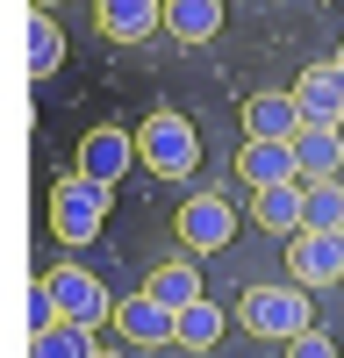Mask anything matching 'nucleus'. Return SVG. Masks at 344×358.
Wrapping results in <instances>:
<instances>
[{"instance_id":"f257e3e1","label":"nucleus","mask_w":344,"mask_h":358,"mask_svg":"<svg viewBox=\"0 0 344 358\" xmlns=\"http://www.w3.org/2000/svg\"><path fill=\"white\" fill-rule=\"evenodd\" d=\"M237 322H244L251 337H266V344L301 337V330H308V287H301V280H287V287H251L244 301H237Z\"/></svg>"},{"instance_id":"f03ea898","label":"nucleus","mask_w":344,"mask_h":358,"mask_svg":"<svg viewBox=\"0 0 344 358\" xmlns=\"http://www.w3.org/2000/svg\"><path fill=\"white\" fill-rule=\"evenodd\" d=\"M136 158L151 165L158 179H187V172L201 165V136H194L187 115L158 108V115H143V129H136Z\"/></svg>"},{"instance_id":"7ed1b4c3","label":"nucleus","mask_w":344,"mask_h":358,"mask_svg":"<svg viewBox=\"0 0 344 358\" xmlns=\"http://www.w3.org/2000/svg\"><path fill=\"white\" fill-rule=\"evenodd\" d=\"M101 215H108V187L86 172H65L50 187V229L65 236V244H94L101 236Z\"/></svg>"},{"instance_id":"20e7f679","label":"nucleus","mask_w":344,"mask_h":358,"mask_svg":"<svg viewBox=\"0 0 344 358\" xmlns=\"http://www.w3.org/2000/svg\"><path fill=\"white\" fill-rule=\"evenodd\" d=\"M129 165H143L129 129H86V136H79V165H72V172H86V179H101V187H115Z\"/></svg>"},{"instance_id":"39448f33","label":"nucleus","mask_w":344,"mask_h":358,"mask_svg":"<svg viewBox=\"0 0 344 358\" xmlns=\"http://www.w3.org/2000/svg\"><path fill=\"white\" fill-rule=\"evenodd\" d=\"M294 280L301 287L344 280V229H294Z\"/></svg>"},{"instance_id":"423d86ee","label":"nucleus","mask_w":344,"mask_h":358,"mask_svg":"<svg viewBox=\"0 0 344 358\" xmlns=\"http://www.w3.org/2000/svg\"><path fill=\"white\" fill-rule=\"evenodd\" d=\"M50 287H57V308H65L72 322H108V315H115V301H108L101 273H86V265H57V273H50Z\"/></svg>"},{"instance_id":"0eeeda50","label":"nucleus","mask_w":344,"mask_h":358,"mask_svg":"<svg viewBox=\"0 0 344 358\" xmlns=\"http://www.w3.org/2000/svg\"><path fill=\"white\" fill-rule=\"evenodd\" d=\"M229 229H237V215H229L222 194H194V201L180 208V244H187V251H222Z\"/></svg>"},{"instance_id":"6e6552de","label":"nucleus","mask_w":344,"mask_h":358,"mask_svg":"<svg viewBox=\"0 0 344 358\" xmlns=\"http://www.w3.org/2000/svg\"><path fill=\"white\" fill-rule=\"evenodd\" d=\"M294 101L308 122H344V57H330V65H308L294 79Z\"/></svg>"},{"instance_id":"1a4fd4ad","label":"nucleus","mask_w":344,"mask_h":358,"mask_svg":"<svg viewBox=\"0 0 344 358\" xmlns=\"http://www.w3.org/2000/svg\"><path fill=\"white\" fill-rule=\"evenodd\" d=\"M301 101L294 94H251L244 101V136H273V143H294L301 136Z\"/></svg>"},{"instance_id":"9d476101","label":"nucleus","mask_w":344,"mask_h":358,"mask_svg":"<svg viewBox=\"0 0 344 358\" xmlns=\"http://www.w3.org/2000/svg\"><path fill=\"white\" fill-rule=\"evenodd\" d=\"M94 22H101V36L136 43L151 29H165V0H94Z\"/></svg>"},{"instance_id":"9b49d317","label":"nucleus","mask_w":344,"mask_h":358,"mask_svg":"<svg viewBox=\"0 0 344 358\" xmlns=\"http://www.w3.org/2000/svg\"><path fill=\"white\" fill-rule=\"evenodd\" d=\"M237 172L251 179V187H280V179H301V158H294V143L244 136V151H237Z\"/></svg>"},{"instance_id":"f8f14e48","label":"nucleus","mask_w":344,"mask_h":358,"mask_svg":"<svg viewBox=\"0 0 344 358\" xmlns=\"http://www.w3.org/2000/svg\"><path fill=\"white\" fill-rule=\"evenodd\" d=\"M172 315L165 301H151V294H129V301H115V330H122L129 344H172Z\"/></svg>"},{"instance_id":"ddd939ff","label":"nucleus","mask_w":344,"mask_h":358,"mask_svg":"<svg viewBox=\"0 0 344 358\" xmlns=\"http://www.w3.org/2000/svg\"><path fill=\"white\" fill-rule=\"evenodd\" d=\"M301 179H280V187H251V215L258 229H273V236H294L301 229Z\"/></svg>"},{"instance_id":"4468645a","label":"nucleus","mask_w":344,"mask_h":358,"mask_svg":"<svg viewBox=\"0 0 344 358\" xmlns=\"http://www.w3.org/2000/svg\"><path fill=\"white\" fill-rule=\"evenodd\" d=\"M294 158H301V179H337V172H344L337 122H301V136H294Z\"/></svg>"},{"instance_id":"2eb2a0df","label":"nucleus","mask_w":344,"mask_h":358,"mask_svg":"<svg viewBox=\"0 0 344 358\" xmlns=\"http://www.w3.org/2000/svg\"><path fill=\"white\" fill-rule=\"evenodd\" d=\"M165 29L172 43H208L222 29V0H165Z\"/></svg>"},{"instance_id":"dca6fc26","label":"nucleus","mask_w":344,"mask_h":358,"mask_svg":"<svg viewBox=\"0 0 344 358\" xmlns=\"http://www.w3.org/2000/svg\"><path fill=\"white\" fill-rule=\"evenodd\" d=\"M94 330H101V322H72V315H65L57 330L29 337V358H94V351H101V337H94Z\"/></svg>"},{"instance_id":"f3484780","label":"nucleus","mask_w":344,"mask_h":358,"mask_svg":"<svg viewBox=\"0 0 344 358\" xmlns=\"http://www.w3.org/2000/svg\"><path fill=\"white\" fill-rule=\"evenodd\" d=\"M301 229H344V172L337 179H301Z\"/></svg>"},{"instance_id":"a211bd4d","label":"nucleus","mask_w":344,"mask_h":358,"mask_svg":"<svg viewBox=\"0 0 344 358\" xmlns=\"http://www.w3.org/2000/svg\"><path fill=\"white\" fill-rule=\"evenodd\" d=\"M143 294H151V301H165L172 315H180L187 301H201V273H194L187 258H172V265H158V273L143 280Z\"/></svg>"},{"instance_id":"6ab92c4d","label":"nucleus","mask_w":344,"mask_h":358,"mask_svg":"<svg viewBox=\"0 0 344 358\" xmlns=\"http://www.w3.org/2000/svg\"><path fill=\"white\" fill-rule=\"evenodd\" d=\"M215 337H222V308L215 301H187L180 322H172V344L180 351H215Z\"/></svg>"},{"instance_id":"aec40b11","label":"nucleus","mask_w":344,"mask_h":358,"mask_svg":"<svg viewBox=\"0 0 344 358\" xmlns=\"http://www.w3.org/2000/svg\"><path fill=\"white\" fill-rule=\"evenodd\" d=\"M57 57H65V36H57L50 8H29V72L50 79V72H57Z\"/></svg>"},{"instance_id":"412c9836","label":"nucleus","mask_w":344,"mask_h":358,"mask_svg":"<svg viewBox=\"0 0 344 358\" xmlns=\"http://www.w3.org/2000/svg\"><path fill=\"white\" fill-rule=\"evenodd\" d=\"M65 322V308H57V287H50V273L29 287V337H43V330H57Z\"/></svg>"},{"instance_id":"4be33fe9","label":"nucleus","mask_w":344,"mask_h":358,"mask_svg":"<svg viewBox=\"0 0 344 358\" xmlns=\"http://www.w3.org/2000/svg\"><path fill=\"white\" fill-rule=\"evenodd\" d=\"M287 358H337V344H330V337H323V330L308 322L301 337H287Z\"/></svg>"},{"instance_id":"5701e85b","label":"nucleus","mask_w":344,"mask_h":358,"mask_svg":"<svg viewBox=\"0 0 344 358\" xmlns=\"http://www.w3.org/2000/svg\"><path fill=\"white\" fill-rule=\"evenodd\" d=\"M29 8H57V0H29Z\"/></svg>"},{"instance_id":"b1692460","label":"nucleus","mask_w":344,"mask_h":358,"mask_svg":"<svg viewBox=\"0 0 344 358\" xmlns=\"http://www.w3.org/2000/svg\"><path fill=\"white\" fill-rule=\"evenodd\" d=\"M337 143H344V122H337Z\"/></svg>"},{"instance_id":"393cba45","label":"nucleus","mask_w":344,"mask_h":358,"mask_svg":"<svg viewBox=\"0 0 344 358\" xmlns=\"http://www.w3.org/2000/svg\"><path fill=\"white\" fill-rule=\"evenodd\" d=\"M94 358H115V351H94Z\"/></svg>"},{"instance_id":"a878e982","label":"nucleus","mask_w":344,"mask_h":358,"mask_svg":"<svg viewBox=\"0 0 344 358\" xmlns=\"http://www.w3.org/2000/svg\"><path fill=\"white\" fill-rule=\"evenodd\" d=\"M337 57H344V50H337Z\"/></svg>"}]
</instances>
